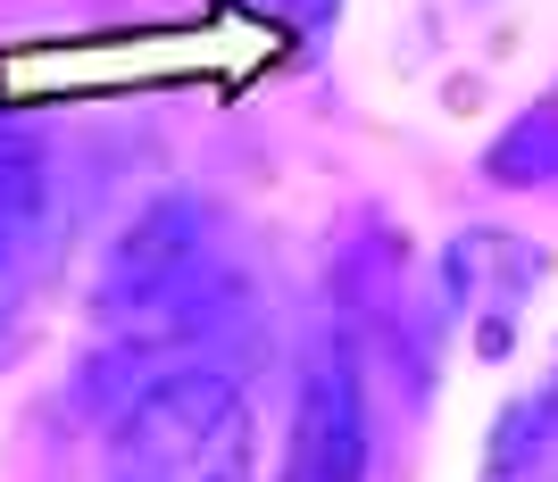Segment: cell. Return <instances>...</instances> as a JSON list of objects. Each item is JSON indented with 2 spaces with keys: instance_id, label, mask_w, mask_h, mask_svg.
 Returning a JSON list of instances; mask_svg holds the SVG:
<instances>
[{
  "instance_id": "obj_3",
  "label": "cell",
  "mask_w": 558,
  "mask_h": 482,
  "mask_svg": "<svg viewBox=\"0 0 558 482\" xmlns=\"http://www.w3.org/2000/svg\"><path fill=\"white\" fill-rule=\"evenodd\" d=\"M283 482H367V391L350 342H326L292 408V458Z\"/></svg>"
},
{
  "instance_id": "obj_5",
  "label": "cell",
  "mask_w": 558,
  "mask_h": 482,
  "mask_svg": "<svg viewBox=\"0 0 558 482\" xmlns=\"http://www.w3.org/2000/svg\"><path fill=\"white\" fill-rule=\"evenodd\" d=\"M484 482H558V383H542L492 424Z\"/></svg>"
},
{
  "instance_id": "obj_1",
  "label": "cell",
  "mask_w": 558,
  "mask_h": 482,
  "mask_svg": "<svg viewBox=\"0 0 558 482\" xmlns=\"http://www.w3.org/2000/svg\"><path fill=\"white\" fill-rule=\"evenodd\" d=\"M251 441L258 424L233 374L175 367L109 424L100 482H251Z\"/></svg>"
},
{
  "instance_id": "obj_7",
  "label": "cell",
  "mask_w": 558,
  "mask_h": 482,
  "mask_svg": "<svg viewBox=\"0 0 558 482\" xmlns=\"http://www.w3.org/2000/svg\"><path fill=\"white\" fill-rule=\"evenodd\" d=\"M251 9H267V17H292V25H317V17H333V0H251Z\"/></svg>"
},
{
  "instance_id": "obj_4",
  "label": "cell",
  "mask_w": 558,
  "mask_h": 482,
  "mask_svg": "<svg viewBox=\"0 0 558 482\" xmlns=\"http://www.w3.org/2000/svg\"><path fill=\"white\" fill-rule=\"evenodd\" d=\"M43 250H50V159L25 125L0 116V333L17 324V299L43 275Z\"/></svg>"
},
{
  "instance_id": "obj_2",
  "label": "cell",
  "mask_w": 558,
  "mask_h": 482,
  "mask_svg": "<svg viewBox=\"0 0 558 482\" xmlns=\"http://www.w3.org/2000/svg\"><path fill=\"white\" fill-rule=\"evenodd\" d=\"M109 333L134 358H167L175 342H201L217 324V283H209V242L184 200H159L125 242H117L109 275H100Z\"/></svg>"
},
{
  "instance_id": "obj_6",
  "label": "cell",
  "mask_w": 558,
  "mask_h": 482,
  "mask_svg": "<svg viewBox=\"0 0 558 482\" xmlns=\"http://www.w3.org/2000/svg\"><path fill=\"white\" fill-rule=\"evenodd\" d=\"M492 184H558V100L525 109L492 141Z\"/></svg>"
}]
</instances>
